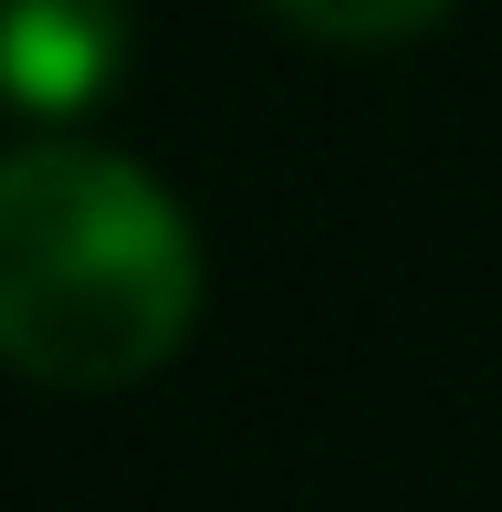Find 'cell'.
<instances>
[{
	"label": "cell",
	"mask_w": 502,
	"mask_h": 512,
	"mask_svg": "<svg viewBox=\"0 0 502 512\" xmlns=\"http://www.w3.org/2000/svg\"><path fill=\"white\" fill-rule=\"evenodd\" d=\"M262 11H283L293 32H314V42H408V32H429L450 0H262Z\"/></svg>",
	"instance_id": "3"
},
{
	"label": "cell",
	"mask_w": 502,
	"mask_h": 512,
	"mask_svg": "<svg viewBox=\"0 0 502 512\" xmlns=\"http://www.w3.org/2000/svg\"><path fill=\"white\" fill-rule=\"evenodd\" d=\"M126 53H136L126 0H0V105H21V115L105 105Z\"/></svg>",
	"instance_id": "2"
},
{
	"label": "cell",
	"mask_w": 502,
	"mask_h": 512,
	"mask_svg": "<svg viewBox=\"0 0 502 512\" xmlns=\"http://www.w3.org/2000/svg\"><path fill=\"white\" fill-rule=\"evenodd\" d=\"M199 324V230L136 157H0V366L32 387H136Z\"/></svg>",
	"instance_id": "1"
}]
</instances>
